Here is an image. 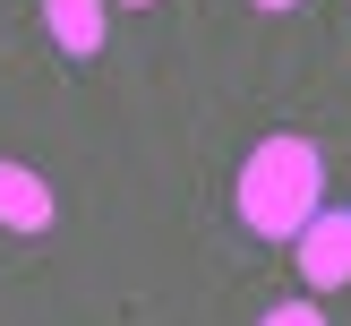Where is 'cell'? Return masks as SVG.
I'll list each match as a JSON object with an SVG mask.
<instances>
[{"instance_id": "obj_1", "label": "cell", "mask_w": 351, "mask_h": 326, "mask_svg": "<svg viewBox=\"0 0 351 326\" xmlns=\"http://www.w3.org/2000/svg\"><path fill=\"white\" fill-rule=\"evenodd\" d=\"M326 198V163L308 137H266V146L240 163V223L257 240H300V223Z\"/></svg>"}, {"instance_id": "obj_2", "label": "cell", "mask_w": 351, "mask_h": 326, "mask_svg": "<svg viewBox=\"0 0 351 326\" xmlns=\"http://www.w3.org/2000/svg\"><path fill=\"white\" fill-rule=\"evenodd\" d=\"M300 275L317 292L351 283V215H335V206H317V215L300 223Z\"/></svg>"}, {"instance_id": "obj_3", "label": "cell", "mask_w": 351, "mask_h": 326, "mask_svg": "<svg viewBox=\"0 0 351 326\" xmlns=\"http://www.w3.org/2000/svg\"><path fill=\"white\" fill-rule=\"evenodd\" d=\"M51 215H60V198H51L43 172L0 163V223H9V232H51Z\"/></svg>"}, {"instance_id": "obj_4", "label": "cell", "mask_w": 351, "mask_h": 326, "mask_svg": "<svg viewBox=\"0 0 351 326\" xmlns=\"http://www.w3.org/2000/svg\"><path fill=\"white\" fill-rule=\"evenodd\" d=\"M43 26H51V43L60 51H95L103 43V0H43Z\"/></svg>"}, {"instance_id": "obj_5", "label": "cell", "mask_w": 351, "mask_h": 326, "mask_svg": "<svg viewBox=\"0 0 351 326\" xmlns=\"http://www.w3.org/2000/svg\"><path fill=\"white\" fill-rule=\"evenodd\" d=\"M266 326H326V318H317V301H283V309H266Z\"/></svg>"}, {"instance_id": "obj_6", "label": "cell", "mask_w": 351, "mask_h": 326, "mask_svg": "<svg viewBox=\"0 0 351 326\" xmlns=\"http://www.w3.org/2000/svg\"><path fill=\"white\" fill-rule=\"evenodd\" d=\"M257 9H300V0H257Z\"/></svg>"}, {"instance_id": "obj_7", "label": "cell", "mask_w": 351, "mask_h": 326, "mask_svg": "<svg viewBox=\"0 0 351 326\" xmlns=\"http://www.w3.org/2000/svg\"><path fill=\"white\" fill-rule=\"evenodd\" d=\"M129 9H154V0H129Z\"/></svg>"}]
</instances>
